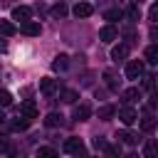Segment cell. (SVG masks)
I'll use <instances>...</instances> for the list:
<instances>
[{"label": "cell", "instance_id": "obj_1", "mask_svg": "<svg viewBox=\"0 0 158 158\" xmlns=\"http://www.w3.org/2000/svg\"><path fill=\"white\" fill-rule=\"evenodd\" d=\"M62 148H64V153L79 156V153H84V141H81V138H74V136H72V138H67V141H64V146H62Z\"/></svg>", "mask_w": 158, "mask_h": 158}, {"label": "cell", "instance_id": "obj_2", "mask_svg": "<svg viewBox=\"0 0 158 158\" xmlns=\"http://www.w3.org/2000/svg\"><path fill=\"white\" fill-rule=\"evenodd\" d=\"M138 77H143V62L131 59L126 64V79H138Z\"/></svg>", "mask_w": 158, "mask_h": 158}, {"label": "cell", "instance_id": "obj_3", "mask_svg": "<svg viewBox=\"0 0 158 158\" xmlns=\"http://www.w3.org/2000/svg\"><path fill=\"white\" fill-rule=\"evenodd\" d=\"M118 118H121V123L131 126V123L138 121V114H136V109H131V106H121V109H118Z\"/></svg>", "mask_w": 158, "mask_h": 158}, {"label": "cell", "instance_id": "obj_4", "mask_svg": "<svg viewBox=\"0 0 158 158\" xmlns=\"http://www.w3.org/2000/svg\"><path fill=\"white\" fill-rule=\"evenodd\" d=\"M12 20H17V22H27V20H32V7H27V5H17V7H12Z\"/></svg>", "mask_w": 158, "mask_h": 158}, {"label": "cell", "instance_id": "obj_5", "mask_svg": "<svg viewBox=\"0 0 158 158\" xmlns=\"http://www.w3.org/2000/svg\"><path fill=\"white\" fill-rule=\"evenodd\" d=\"M17 32H22V35H30V37H37V35L42 32V27H40V22H32V20H27V22H20Z\"/></svg>", "mask_w": 158, "mask_h": 158}, {"label": "cell", "instance_id": "obj_6", "mask_svg": "<svg viewBox=\"0 0 158 158\" xmlns=\"http://www.w3.org/2000/svg\"><path fill=\"white\" fill-rule=\"evenodd\" d=\"M116 37H118V30H116L114 25H104V27L99 30V40H101V42H106V44H109V42H114Z\"/></svg>", "mask_w": 158, "mask_h": 158}, {"label": "cell", "instance_id": "obj_7", "mask_svg": "<svg viewBox=\"0 0 158 158\" xmlns=\"http://www.w3.org/2000/svg\"><path fill=\"white\" fill-rule=\"evenodd\" d=\"M128 49H131V44H126V42H123V44H116V47L111 49V59H114V62H123V59L128 57Z\"/></svg>", "mask_w": 158, "mask_h": 158}, {"label": "cell", "instance_id": "obj_8", "mask_svg": "<svg viewBox=\"0 0 158 158\" xmlns=\"http://www.w3.org/2000/svg\"><path fill=\"white\" fill-rule=\"evenodd\" d=\"M74 118L77 121H89L91 118V106L89 104H77L74 106Z\"/></svg>", "mask_w": 158, "mask_h": 158}, {"label": "cell", "instance_id": "obj_9", "mask_svg": "<svg viewBox=\"0 0 158 158\" xmlns=\"http://www.w3.org/2000/svg\"><path fill=\"white\" fill-rule=\"evenodd\" d=\"M40 91L44 94V96H52L54 91H57V79H40Z\"/></svg>", "mask_w": 158, "mask_h": 158}, {"label": "cell", "instance_id": "obj_10", "mask_svg": "<svg viewBox=\"0 0 158 158\" xmlns=\"http://www.w3.org/2000/svg\"><path fill=\"white\" fill-rule=\"evenodd\" d=\"M116 138H118V143H126V146H136L138 143V133H133V131H118Z\"/></svg>", "mask_w": 158, "mask_h": 158}, {"label": "cell", "instance_id": "obj_11", "mask_svg": "<svg viewBox=\"0 0 158 158\" xmlns=\"http://www.w3.org/2000/svg\"><path fill=\"white\" fill-rule=\"evenodd\" d=\"M44 126H49V128L64 126V116H62V114H57V111H52V114H47V116H44Z\"/></svg>", "mask_w": 158, "mask_h": 158}, {"label": "cell", "instance_id": "obj_12", "mask_svg": "<svg viewBox=\"0 0 158 158\" xmlns=\"http://www.w3.org/2000/svg\"><path fill=\"white\" fill-rule=\"evenodd\" d=\"M138 99H141L138 86H131V89H126V91L121 94V101H123V104H133V101H138Z\"/></svg>", "mask_w": 158, "mask_h": 158}, {"label": "cell", "instance_id": "obj_13", "mask_svg": "<svg viewBox=\"0 0 158 158\" xmlns=\"http://www.w3.org/2000/svg\"><path fill=\"white\" fill-rule=\"evenodd\" d=\"M30 121H32L30 116H25V114H20L17 118H12V123H10V128H12V131H25V128L30 126Z\"/></svg>", "mask_w": 158, "mask_h": 158}, {"label": "cell", "instance_id": "obj_14", "mask_svg": "<svg viewBox=\"0 0 158 158\" xmlns=\"http://www.w3.org/2000/svg\"><path fill=\"white\" fill-rule=\"evenodd\" d=\"M0 35H2V37H12V35H17V25L10 22V20H0Z\"/></svg>", "mask_w": 158, "mask_h": 158}, {"label": "cell", "instance_id": "obj_15", "mask_svg": "<svg viewBox=\"0 0 158 158\" xmlns=\"http://www.w3.org/2000/svg\"><path fill=\"white\" fill-rule=\"evenodd\" d=\"M69 67V57L67 54H57L54 62H52V72H64Z\"/></svg>", "mask_w": 158, "mask_h": 158}, {"label": "cell", "instance_id": "obj_16", "mask_svg": "<svg viewBox=\"0 0 158 158\" xmlns=\"http://www.w3.org/2000/svg\"><path fill=\"white\" fill-rule=\"evenodd\" d=\"M91 12H94V7H91L89 2H77V5H74V15H77V17H89Z\"/></svg>", "mask_w": 158, "mask_h": 158}, {"label": "cell", "instance_id": "obj_17", "mask_svg": "<svg viewBox=\"0 0 158 158\" xmlns=\"http://www.w3.org/2000/svg\"><path fill=\"white\" fill-rule=\"evenodd\" d=\"M20 114H25V116H30V118H37V106H35V101H25L22 106H20Z\"/></svg>", "mask_w": 158, "mask_h": 158}, {"label": "cell", "instance_id": "obj_18", "mask_svg": "<svg viewBox=\"0 0 158 158\" xmlns=\"http://www.w3.org/2000/svg\"><path fill=\"white\" fill-rule=\"evenodd\" d=\"M114 114H116V106H111V104H104V106L99 109V118H101V121H109Z\"/></svg>", "mask_w": 158, "mask_h": 158}, {"label": "cell", "instance_id": "obj_19", "mask_svg": "<svg viewBox=\"0 0 158 158\" xmlns=\"http://www.w3.org/2000/svg\"><path fill=\"white\" fill-rule=\"evenodd\" d=\"M77 99H79V94L74 89H62V101L64 104H77Z\"/></svg>", "mask_w": 158, "mask_h": 158}, {"label": "cell", "instance_id": "obj_20", "mask_svg": "<svg viewBox=\"0 0 158 158\" xmlns=\"http://www.w3.org/2000/svg\"><path fill=\"white\" fill-rule=\"evenodd\" d=\"M141 128H143L146 133H151V131L156 128V118H153L151 114H148V116H143V118H141Z\"/></svg>", "mask_w": 158, "mask_h": 158}, {"label": "cell", "instance_id": "obj_21", "mask_svg": "<svg viewBox=\"0 0 158 158\" xmlns=\"http://www.w3.org/2000/svg\"><path fill=\"white\" fill-rule=\"evenodd\" d=\"M146 62H148V64H156V62H158V47H156V44H151V47L146 49Z\"/></svg>", "mask_w": 158, "mask_h": 158}, {"label": "cell", "instance_id": "obj_22", "mask_svg": "<svg viewBox=\"0 0 158 158\" xmlns=\"http://www.w3.org/2000/svg\"><path fill=\"white\" fill-rule=\"evenodd\" d=\"M104 79H106V86H109L111 91H116V89H118V79L114 77V72H104Z\"/></svg>", "mask_w": 158, "mask_h": 158}, {"label": "cell", "instance_id": "obj_23", "mask_svg": "<svg viewBox=\"0 0 158 158\" xmlns=\"http://www.w3.org/2000/svg\"><path fill=\"white\" fill-rule=\"evenodd\" d=\"M143 153H146V158H156V153H158V143H156V141H148L146 148H143Z\"/></svg>", "mask_w": 158, "mask_h": 158}, {"label": "cell", "instance_id": "obj_24", "mask_svg": "<svg viewBox=\"0 0 158 158\" xmlns=\"http://www.w3.org/2000/svg\"><path fill=\"white\" fill-rule=\"evenodd\" d=\"M37 156H42V158H54V156H57V151H54V148H49V146H40V148H37Z\"/></svg>", "mask_w": 158, "mask_h": 158}, {"label": "cell", "instance_id": "obj_25", "mask_svg": "<svg viewBox=\"0 0 158 158\" xmlns=\"http://www.w3.org/2000/svg\"><path fill=\"white\" fill-rule=\"evenodd\" d=\"M52 15H54V17H64V15H67V5H64V2L59 0V2H57V5L52 7Z\"/></svg>", "mask_w": 158, "mask_h": 158}, {"label": "cell", "instance_id": "obj_26", "mask_svg": "<svg viewBox=\"0 0 158 158\" xmlns=\"http://www.w3.org/2000/svg\"><path fill=\"white\" fill-rule=\"evenodd\" d=\"M126 17H128V22H136V20L141 17V12H138V5H131V7L126 10Z\"/></svg>", "mask_w": 158, "mask_h": 158}, {"label": "cell", "instance_id": "obj_27", "mask_svg": "<svg viewBox=\"0 0 158 158\" xmlns=\"http://www.w3.org/2000/svg\"><path fill=\"white\" fill-rule=\"evenodd\" d=\"M12 104V94L7 89H0V106H10Z\"/></svg>", "mask_w": 158, "mask_h": 158}, {"label": "cell", "instance_id": "obj_28", "mask_svg": "<svg viewBox=\"0 0 158 158\" xmlns=\"http://www.w3.org/2000/svg\"><path fill=\"white\" fill-rule=\"evenodd\" d=\"M104 153H106V156H121V143H118V146H109V143H106V146H104Z\"/></svg>", "mask_w": 158, "mask_h": 158}, {"label": "cell", "instance_id": "obj_29", "mask_svg": "<svg viewBox=\"0 0 158 158\" xmlns=\"http://www.w3.org/2000/svg\"><path fill=\"white\" fill-rule=\"evenodd\" d=\"M109 22H116L118 17H121V10H106V15H104Z\"/></svg>", "mask_w": 158, "mask_h": 158}, {"label": "cell", "instance_id": "obj_30", "mask_svg": "<svg viewBox=\"0 0 158 158\" xmlns=\"http://www.w3.org/2000/svg\"><path fill=\"white\" fill-rule=\"evenodd\" d=\"M156 17H158V7H156V5H151V10H148V22H151V25H156Z\"/></svg>", "mask_w": 158, "mask_h": 158}, {"label": "cell", "instance_id": "obj_31", "mask_svg": "<svg viewBox=\"0 0 158 158\" xmlns=\"http://www.w3.org/2000/svg\"><path fill=\"white\" fill-rule=\"evenodd\" d=\"M153 79H156V77H153V74H148V77H143V86H146V89H148V91H151V89H153Z\"/></svg>", "mask_w": 158, "mask_h": 158}, {"label": "cell", "instance_id": "obj_32", "mask_svg": "<svg viewBox=\"0 0 158 158\" xmlns=\"http://www.w3.org/2000/svg\"><path fill=\"white\" fill-rule=\"evenodd\" d=\"M94 146H96V151H104L106 141H104V138H94Z\"/></svg>", "mask_w": 158, "mask_h": 158}, {"label": "cell", "instance_id": "obj_33", "mask_svg": "<svg viewBox=\"0 0 158 158\" xmlns=\"http://www.w3.org/2000/svg\"><path fill=\"white\" fill-rule=\"evenodd\" d=\"M5 49H7V42H5L2 37H0V52H5Z\"/></svg>", "mask_w": 158, "mask_h": 158}, {"label": "cell", "instance_id": "obj_34", "mask_svg": "<svg viewBox=\"0 0 158 158\" xmlns=\"http://www.w3.org/2000/svg\"><path fill=\"white\" fill-rule=\"evenodd\" d=\"M2 123H5V114L0 111V126H2Z\"/></svg>", "mask_w": 158, "mask_h": 158}, {"label": "cell", "instance_id": "obj_35", "mask_svg": "<svg viewBox=\"0 0 158 158\" xmlns=\"http://www.w3.org/2000/svg\"><path fill=\"white\" fill-rule=\"evenodd\" d=\"M141 2H143V0H133V5H141Z\"/></svg>", "mask_w": 158, "mask_h": 158}]
</instances>
